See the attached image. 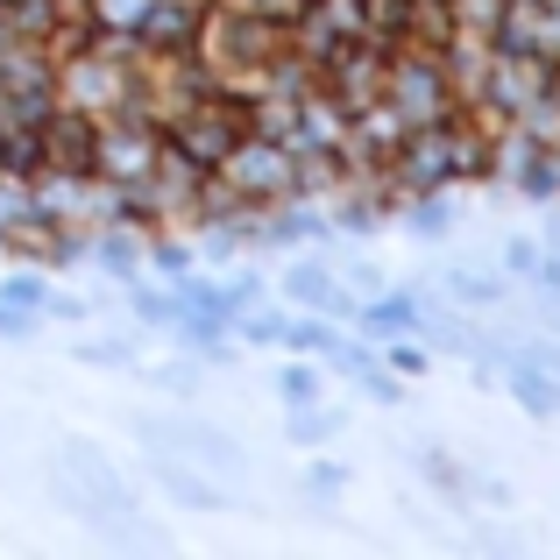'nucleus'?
Masks as SVG:
<instances>
[{
    "mask_svg": "<svg viewBox=\"0 0 560 560\" xmlns=\"http://www.w3.org/2000/svg\"><path fill=\"white\" fill-rule=\"evenodd\" d=\"M447 291H454L462 305H504V277H476V270H462Z\"/></svg>",
    "mask_w": 560,
    "mask_h": 560,
    "instance_id": "2eb2a0df",
    "label": "nucleus"
},
{
    "mask_svg": "<svg viewBox=\"0 0 560 560\" xmlns=\"http://www.w3.org/2000/svg\"><path fill=\"white\" fill-rule=\"evenodd\" d=\"M553 100H560V65H553Z\"/></svg>",
    "mask_w": 560,
    "mask_h": 560,
    "instance_id": "b1692460",
    "label": "nucleus"
},
{
    "mask_svg": "<svg viewBox=\"0 0 560 560\" xmlns=\"http://www.w3.org/2000/svg\"><path fill=\"white\" fill-rule=\"evenodd\" d=\"M164 482L185 497V504H199V511H213V504H220V490H206V482H199V476H185V468H164Z\"/></svg>",
    "mask_w": 560,
    "mask_h": 560,
    "instance_id": "f3484780",
    "label": "nucleus"
},
{
    "mask_svg": "<svg viewBox=\"0 0 560 560\" xmlns=\"http://www.w3.org/2000/svg\"><path fill=\"white\" fill-rule=\"evenodd\" d=\"M383 57H390V43H370V36L334 43V57L319 65V85L355 114V107H370V100H383Z\"/></svg>",
    "mask_w": 560,
    "mask_h": 560,
    "instance_id": "39448f33",
    "label": "nucleus"
},
{
    "mask_svg": "<svg viewBox=\"0 0 560 560\" xmlns=\"http://www.w3.org/2000/svg\"><path fill=\"white\" fill-rule=\"evenodd\" d=\"M383 100L397 107L405 128L447 121L454 85H447V71H440V50H425V43H390V57H383Z\"/></svg>",
    "mask_w": 560,
    "mask_h": 560,
    "instance_id": "f03ea898",
    "label": "nucleus"
},
{
    "mask_svg": "<svg viewBox=\"0 0 560 560\" xmlns=\"http://www.w3.org/2000/svg\"><path fill=\"white\" fill-rule=\"evenodd\" d=\"M0 128H8V93H0Z\"/></svg>",
    "mask_w": 560,
    "mask_h": 560,
    "instance_id": "5701e85b",
    "label": "nucleus"
},
{
    "mask_svg": "<svg viewBox=\"0 0 560 560\" xmlns=\"http://www.w3.org/2000/svg\"><path fill=\"white\" fill-rule=\"evenodd\" d=\"M291 305H305V313H355V305H348V291L334 284L319 262H299V270H291Z\"/></svg>",
    "mask_w": 560,
    "mask_h": 560,
    "instance_id": "1a4fd4ad",
    "label": "nucleus"
},
{
    "mask_svg": "<svg viewBox=\"0 0 560 560\" xmlns=\"http://www.w3.org/2000/svg\"><path fill=\"white\" fill-rule=\"evenodd\" d=\"M242 128H248V121H242V93H220V85H213V93H199V100L178 114V121L164 128V142H171V150H185L191 164L213 171L220 156L234 150V136H242Z\"/></svg>",
    "mask_w": 560,
    "mask_h": 560,
    "instance_id": "20e7f679",
    "label": "nucleus"
},
{
    "mask_svg": "<svg viewBox=\"0 0 560 560\" xmlns=\"http://www.w3.org/2000/svg\"><path fill=\"white\" fill-rule=\"evenodd\" d=\"M156 150H164V128L150 121V114L136 107H114L93 121V150H85V171L107 185H142L156 164Z\"/></svg>",
    "mask_w": 560,
    "mask_h": 560,
    "instance_id": "7ed1b4c3",
    "label": "nucleus"
},
{
    "mask_svg": "<svg viewBox=\"0 0 560 560\" xmlns=\"http://www.w3.org/2000/svg\"><path fill=\"white\" fill-rule=\"evenodd\" d=\"M242 334H248V341H284V319H277V313H248Z\"/></svg>",
    "mask_w": 560,
    "mask_h": 560,
    "instance_id": "aec40b11",
    "label": "nucleus"
},
{
    "mask_svg": "<svg viewBox=\"0 0 560 560\" xmlns=\"http://www.w3.org/2000/svg\"><path fill=\"white\" fill-rule=\"evenodd\" d=\"M228 8H242V14H262V22H277V28H291V14L305 8V0H228Z\"/></svg>",
    "mask_w": 560,
    "mask_h": 560,
    "instance_id": "a211bd4d",
    "label": "nucleus"
},
{
    "mask_svg": "<svg viewBox=\"0 0 560 560\" xmlns=\"http://www.w3.org/2000/svg\"><path fill=\"white\" fill-rule=\"evenodd\" d=\"M341 142H348V107L327 93V85H305L299 93V121H291V150L299 156H341Z\"/></svg>",
    "mask_w": 560,
    "mask_h": 560,
    "instance_id": "423d86ee",
    "label": "nucleus"
},
{
    "mask_svg": "<svg viewBox=\"0 0 560 560\" xmlns=\"http://www.w3.org/2000/svg\"><path fill=\"white\" fill-rule=\"evenodd\" d=\"M411 8H419V0H362V36L370 43H405L411 36Z\"/></svg>",
    "mask_w": 560,
    "mask_h": 560,
    "instance_id": "9b49d317",
    "label": "nucleus"
},
{
    "mask_svg": "<svg viewBox=\"0 0 560 560\" xmlns=\"http://www.w3.org/2000/svg\"><path fill=\"white\" fill-rule=\"evenodd\" d=\"M511 390H518V405L533 411V419H547V411H560V383L539 370V362H525L518 376H511Z\"/></svg>",
    "mask_w": 560,
    "mask_h": 560,
    "instance_id": "f8f14e48",
    "label": "nucleus"
},
{
    "mask_svg": "<svg viewBox=\"0 0 560 560\" xmlns=\"http://www.w3.org/2000/svg\"><path fill=\"white\" fill-rule=\"evenodd\" d=\"M213 185L228 191L234 206L262 213V206H284L291 191H299V156H291V142H270V136H256V128H242L234 150L213 164Z\"/></svg>",
    "mask_w": 560,
    "mask_h": 560,
    "instance_id": "f257e3e1",
    "label": "nucleus"
},
{
    "mask_svg": "<svg viewBox=\"0 0 560 560\" xmlns=\"http://www.w3.org/2000/svg\"><path fill=\"white\" fill-rule=\"evenodd\" d=\"M319 397H327V390H319V370H305V362H291V370H284V405L299 411V405H319Z\"/></svg>",
    "mask_w": 560,
    "mask_h": 560,
    "instance_id": "dca6fc26",
    "label": "nucleus"
},
{
    "mask_svg": "<svg viewBox=\"0 0 560 560\" xmlns=\"http://www.w3.org/2000/svg\"><path fill=\"white\" fill-rule=\"evenodd\" d=\"M36 136H43V171H85V150H93V114L50 107L36 121Z\"/></svg>",
    "mask_w": 560,
    "mask_h": 560,
    "instance_id": "0eeeda50",
    "label": "nucleus"
},
{
    "mask_svg": "<svg viewBox=\"0 0 560 560\" xmlns=\"http://www.w3.org/2000/svg\"><path fill=\"white\" fill-rule=\"evenodd\" d=\"M362 327H370V341H405V334H419V299H383V305H362Z\"/></svg>",
    "mask_w": 560,
    "mask_h": 560,
    "instance_id": "9d476101",
    "label": "nucleus"
},
{
    "mask_svg": "<svg viewBox=\"0 0 560 560\" xmlns=\"http://www.w3.org/2000/svg\"><path fill=\"white\" fill-rule=\"evenodd\" d=\"M497 14H504V0H447V28H462V36L497 43Z\"/></svg>",
    "mask_w": 560,
    "mask_h": 560,
    "instance_id": "ddd939ff",
    "label": "nucleus"
},
{
    "mask_svg": "<svg viewBox=\"0 0 560 560\" xmlns=\"http://www.w3.org/2000/svg\"><path fill=\"white\" fill-rule=\"evenodd\" d=\"M199 14H206V0H150L142 22H136V43L142 50H191Z\"/></svg>",
    "mask_w": 560,
    "mask_h": 560,
    "instance_id": "6e6552de",
    "label": "nucleus"
},
{
    "mask_svg": "<svg viewBox=\"0 0 560 560\" xmlns=\"http://www.w3.org/2000/svg\"><path fill=\"white\" fill-rule=\"evenodd\" d=\"M539 57L560 65V0H539Z\"/></svg>",
    "mask_w": 560,
    "mask_h": 560,
    "instance_id": "6ab92c4d",
    "label": "nucleus"
},
{
    "mask_svg": "<svg viewBox=\"0 0 560 560\" xmlns=\"http://www.w3.org/2000/svg\"><path fill=\"white\" fill-rule=\"evenodd\" d=\"M504 270H511V277H533V270H539V248H533V242H511V248H504Z\"/></svg>",
    "mask_w": 560,
    "mask_h": 560,
    "instance_id": "412c9836",
    "label": "nucleus"
},
{
    "mask_svg": "<svg viewBox=\"0 0 560 560\" xmlns=\"http://www.w3.org/2000/svg\"><path fill=\"white\" fill-rule=\"evenodd\" d=\"M0 305H8V313H28V319H36V313H50V291H43L36 277L14 270V277H0Z\"/></svg>",
    "mask_w": 560,
    "mask_h": 560,
    "instance_id": "4468645a",
    "label": "nucleus"
},
{
    "mask_svg": "<svg viewBox=\"0 0 560 560\" xmlns=\"http://www.w3.org/2000/svg\"><path fill=\"white\" fill-rule=\"evenodd\" d=\"M533 277H539V284H547L553 299H560V248H547V256H539V270H533Z\"/></svg>",
    "mask_w": 560,
    "mask_h": 560,
    "instance_id": "4be33fe9",
    "label": "nucleus"
}]
</instances>
